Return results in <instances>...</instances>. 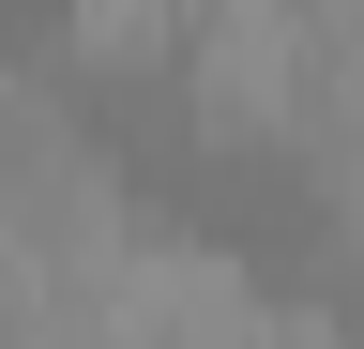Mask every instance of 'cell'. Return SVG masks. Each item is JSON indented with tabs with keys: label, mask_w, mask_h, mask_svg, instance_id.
Returning <instances> with one entry per match:
<instances>
[{
	"label": "cell",
	"mask_w": 364,
	"mask_h": 349,
	"mask_svg": "<svg viewBox=\"0 0 364 349\" xmlns=\"http://www.w3.org/2000/svg\"><path fill=\"white\" fill-rule=\"evenodd\" d=\"M198 0H76V61H152Z\"/></svg>",
	"instance_id": "2"
},
{
	"label": "cell",
	"mask_w": 364,
	"mask_h": 349,
	"mask_svg": "<svg viewBox=\"0 0 364 349\" xmlns=\"http://www.w3.org/2000/svg\"><path fill=\"white\" fill-rule=\"evenodd\" d=\"M304 76H318V46H304L289 0H198V61H182V92H198L213 137H289V122H304Z\"/></svg>",
	"instance_id": "1"
}]
</instances>
